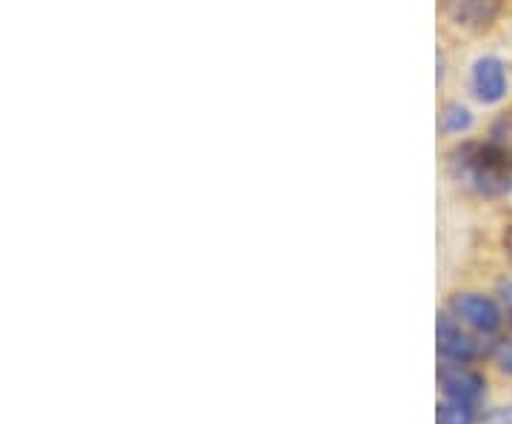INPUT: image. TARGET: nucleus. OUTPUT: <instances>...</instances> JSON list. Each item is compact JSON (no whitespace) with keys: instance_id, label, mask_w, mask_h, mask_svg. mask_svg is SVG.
<instances>
[{"instance_id":"1","label":"nucleus","mask_w":512,"mask_h":424,"mask_svg":"<svg viewBox=\"0 0 512 424\" xmlns=\"http://www.w3.org/2000/svg\"><path fill=\"white\" fill-rule=\"evenodd\" d=\"M450 174L478 197H501L512 188V163L493 143H461L450 154Z\"/></svg>"},{"instance_id":"2","label":"nucleus","mask_w":512,"mask_h":424,"mask_svg":"<svg viewBox=\"0 0 512 424\" xmlns=\"http://www.w3.org/2000/svg\"><path fill=\"white\" fill-rule=\"evenodd\" d=\"M439 388L444 393V399L478 407V402L484 399V388L487 385H484L481 373L467 368V362H447V365L439 368Z\"/></svg>"},{"instance_id":"3","label":"nucleus","mask_w":512,"mask_h":424,"mask_svg":"<svg viewBox=\"0 0 512 424\" xmlns=\"http://www.w3.org/2000/svg\"><path fill=\"white\" fill-rule=\"evenodd\" d=\"M450 314L458 316L467 328H473L476 333H484L490 336L501 328L504 322V314L501 308L495 305L490 296L484 294H458L450 305Z\"/></svg>"},{"instance_id":"4","label":"nucleus","mask_w":512,"mask_h":424,"mask_svg":"<svg viewBox=\"0 0 512 424\" xmlns=\"http://www.w3.org/2000/svg\"><path fill=\"white\" fill-rule=\"evenodd\" d=\"M467 325L453 316L450 311H444L439 316V325H436V339H439V353L447 362H473L481 348L478 342L464 331Z\"/></svg>"},{"instance_id":"5","label":"nucleus","mask_w":512,"mask_h":424,"mask_svg":"<svg viewBox=\"0 0 512 424\" xmlns=\"http://www.w3.org/2000/svg\"><path fill=\"white\" fill-rule=\"evenodd\" d=\"M470 86L478 103H498L507 94V69L498 57H478L473 63Z\"/></svg>"},{"instance_id":"6","label":"nucleus","mask_w":512,"mask_h":424,"mask_svg":"<svg viewBox=\"0 0 512 424\" xmlns=\"http://www.w3.org/2000/svg\"><path fill=\"white\" fill-rule=\"evenodd\" d=\"M441 9L458 26L481 29L501 12V0H441Z\"/></svg>"},{"instance_id":"7","label":"nucleus","mask_w":512,"mask_h":424,"mask_svg":"<svg viewBox=\"0 0 512 424\" xmlns=\"http://www.w3.org/2000/svg\"><path fill=\"white\" fill-rule=\"evenodd\" d=\"M473 126V114L467 106H461V103H447L439 114V129L444 134H461V131H467Z\"/></svg>"},{"instance_id":"8","label":"nucleus","mask_w":512,"mask_h":424,"mask_svg":"<svg viewBox=\"0 0 512 424\" xmlns=\"http://www.w3.org/2000/svg\"><path fill=\"white\" fill-rule=\"evenodd\" d=\"M476 422V407L461 405L453 399H444L436 410V424H473Z\"/></svg>"},{"instance_id":"9","label":"nucleus","mask_w":512,"mask_h":424,"mask_svg":"<svg viewBox=\"0 0 512 424\" xmlns=\"http://www.w3.org/2000/svg\"><path fill=\"white\" fill-rule=\"evenodd\" d=\"M490 143L512 163V117H501L495 123L493 134H490Z\"/></svg>"},{"instance_id":"10","label":"nucleus","mask_w":512,"mask_h":424,"mask_svg":"<svg viewBox=\"0 0 512 424\" xmlns=\"http://www.w3.org/2000/svg\"><path fill=\"white\" fill-rule=\"evenodd\" d=\"M484 424H512V402L510 405L498 407V410H493L490 416H487V422Z\"/></svg>"},{"instance_id":"11","label":"nucleus","mask_w":512,"mask_h":424,"mask_svg":"<svg viewBox=\"0 0 512 424\" xmlns=\"http://www.w3.org/2000/svg\"><path fill=\"white\" fill-rule=\"evenodd\" d=\"M498 362H501V370L512 376V339L504 345V348H501V353H498Z\"/></svg>"},{"instance_id":"12","label":"nucleus","mask_w":512,"mask_h":424,"mask_svg":"<svg viewBox=\"0 0 512 424\" xmlns=\"http://www.w3.org/2000/svg\"><path fill=\"white\" fill-rule=\"evenodd\" d=\"M504 248H507V257H510L512 262V225L507 228V234H504Z\"/></svg>"}]
</instances>
